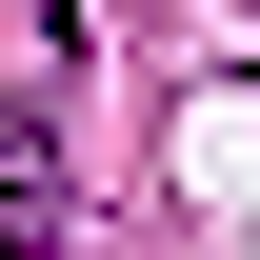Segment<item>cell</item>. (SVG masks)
I'll list each match as a JSON object with an SVG mask.
<instances>
[{"label": "cell", "instance_id": "obj_2", "mask_svg": "<svg viewBox=\"0 0 260 260\" xmlns=\"http://www.w3.org/2000/svg\"><path fill=\"white\" fill-rule=\"evenodd\" d=\"M20 20H40V40H80V0H20Z\"/></svg>", "mask_w": 260, "mask_h": 260}, {"label": "cell", "instance_id": "obj_1", "mask_svg": "<svg viewBox=\"0 0 260 260\" xmlns=\"http://www.w3.org/2000/svg\"><path fill=\"white\" fill-rule=\"evenodd\" d=\"M60 220H80V200H60V140L0 120V260H60Z\"/></svg>", "mask_w": 260, "mask_h": 260}]
</instances>
